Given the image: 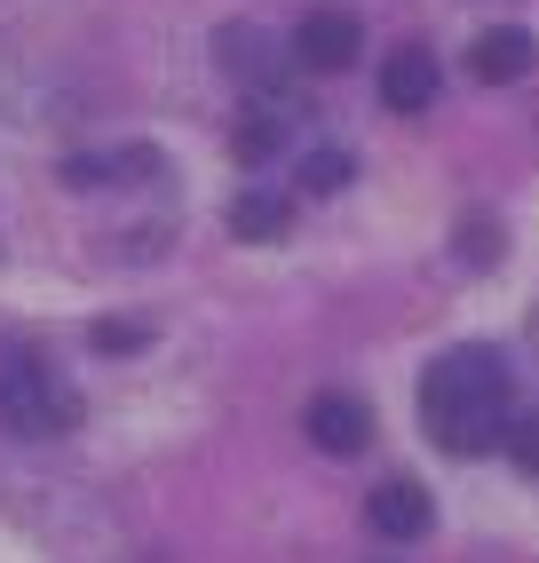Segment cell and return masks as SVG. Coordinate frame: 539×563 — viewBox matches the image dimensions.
Returning <instances> with one entry per match:
<instances>
[{"instance_id": "12", "label": "cell", "mask_w": 539, "mask_h": 563, "mask_svg": "<svg viewBox=\"0 0 539 563\" xmlns=\"http://www.w3.org/2000/svg\"><path fill=\"white\" fill-rule=\"evenodd\" d=\"M341 183H350V152H333V143H326V152L301 159V191H341Z\"/></svg>"}, {"instance_id": "14", "label": "cell", "mask_w": 539, "mask_h": 563, "mask_svg": "<svg viewBox=\"0 0 539 563\" xmlns=\"http://www.w3.org/2000/svg\"><path fill=\"white\" fill-rule=\"evenodd\" d=\"M508 453L524 476H539V412H524V421H508Z\"/></svg>"}, {"instance_id": "6", "label": "cell", "mask_w": 539, "mask_h": 563, "mask_svg": "<svg viewBox=\"0 0 539 563\" xmlns=\"http://www.w3.org/2000/svg\"><path fill=\"white\" fill-rule=\"evenodd\" d=\"M365 523H373L381 540H420L437 523V508H429V493H420L413 476H381L373 500H365Z\"/></svg>"}, {"instance_id": "2", "label": "cell", "mask_w": 539, "mask_h": 563, "mask_svg": "<svg viewBox=\"0 0 539 563\" xmlns=\"http://www.w3.org/2000/svg\"><path fill=\"white\" fill-rule=\"evenodd\" d=\"M72 421H80V389L32 342H0V429L9 437H64Z\"/></svg>"}, {"instance_id": "7", "label": "cell", "mask_w": 539, "mask_h": 563, "mask_svg": "<svg viewBox=\"0 0 539 563\" xmlns=\"http://www.w3.org/2000/svg\"><path fill=\"white\" fill-rule=\"evenodd\" d=\"M437 88H444V71H437L429 48H397L389 64H381V103L389 111H429Z\"/></svg>"}, {"instance_id": "13", "label": "cell", "mask_w": 539, "mask_h": 563, "mask_svg": "<svg viewBox=\"0 0 539 563\" xmlns=\"http://www.w3.org/2000/svg\"><path fill=\"white\" fill-rule=\"evenodd\" d=\"M278 135H286V128H278V111H270V103H262V111H254V120L239 128V159H270V152H278Z\"/></svg>"}, {"instance_id": "11", "label": "cell", "mask_w": 539, "mask_h": 563, "mask_svg": "<svg viewBox=\"0 0 539 563\" xmlns=\"http://www.w3.org/2000/svg\"><path fill=\"white\" fill-rule=\"evenodd\" d=\"M88 342H96L103 357H120V350H143V342H151V325H143V318H96Z\"/></svg>"}, {"instance_id": "1", "label": "cell", "mask_w": 539, "mask_h": 563, "mask_svg": "<svg viewBox=\"0 0 539 563\" xmlns=\"http://www.w3.org/2000/svg\"><path fill=\"white\" fill-rule=\"evenodd\" d=\"M508 357L492 342H460L420 373V429H429L437 453H492L508 437Z\"/></svg>"}, {"instance_id": "4", "label": "cell", "mask_w": 539, "mask_h": 563, "mask_svg": "<svg viewBox=\"0 0 539 563\" xmlns=\"http://www.w3.org/2000/svg\"><path fill=\"white\" fill-rule=\"evenodd\" d=\"M301 429H310L318 453L350 461V453H365V444H373V412H365L350 389H318V397H310V412H301Z\"/></svg>"}, {"instance_id": "15", "label": "cell", "mask_w": 539, "mask_h": 563, "mask_svg": "<svg viewBox=\"0 0 539 563\" xmlns=\"http://www.w3.org/2000/svg\"><path fill=\"white\" fill-rule=\"evenodd\" d=\"M460 246H469V262H492V254H499V239H492V222H484V214L469 222V239H460Z\"/></svg>"}, {"instance_id": "5", "label": "cell", "mask_w": 539, "mask_h": 563, "mask_svg": "<svg viewBox=\"0 0 539 563\" xmlns=\"http://www.w3.org/2000/svg\"><path fill=\"white\" fill-rule=\"evenodd\" d=\"M358 16L350 9H310L294 24V64H310V71H341V64H358Z\"/></svg>"}, {"instance_id": "8", "label": "cell", "mask_w": 539, "mask_h": 563, "mask_svg": "<svg viewBox=\"0 0 539 563\" xmlns=\"http://www.w3.org/2000/svg\"><path fill=\"white\" fill-rule=\"evenodd\" d=\"M143 175H160V152H151V143H120V152H80V159H64V183H72V191L143 183Z\"/></svg>"}, {"instance_id": "3", "label": "cell", "mask_w": 539, "mask_h": 563, "mask_svg": "<svg viewBox=\"0 0 539 563\" xmlns=\"http://www.w3.org/2000/svg\"><path fill=\"white\" fill-rule=\"evenodd\" d=\"M215 64H222L239 88H254L262 103H278V96H286V71H294V48H278L262 24H222Z\"/></svg>"}, {"instance_id": "9", "label": "cell", "mask_w": 539, "mask_h": 563, "mask_svg": "<svg viewBox=\"0 0 539 563\" xmlns=\"http://www.w3.org/2000/svg\"><path fill=\"white\" fill-rule=\"evenodd\" d=\"M469 71H476L484 88H508V80H524V71H531V32H516V24H492V32H476Z\"/></svg>"}, {"instance_id": "10", "label": "cell", "mask_w": 539, "mask_h": 563, "mask_svg": "<svg viewBox=\"0 0 539 563\" xmlns=\"http://www.w3.org/2000/svg\"><path fill=\"white\" fill-rule=\"evenodd\" d=\"M286 199L278 191H239V199H230V231H239V239H286Z\"/></svg>"}]
</instances>
